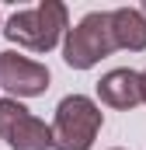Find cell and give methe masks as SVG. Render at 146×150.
Returning <instances> with one entry per match:
<instances>
[{"instance_id":"cell-1","label":"cell","mask_w":146,"mask_h":150,"mask_svg":"<svg viewBox=\"0 0 146 150\" xmlns=\"http://www.w3.org/2000/svg\"><path fill=\"white\" fill-rule=\"evenodd\" d=\"M70 32V11L63 0H42L28 11H14L4 25L7 42L32 49V52H49L56 49Z\"/></svg>"},{"instance_id":"cell-2","label":"cell","mask_w":146,"mask_h":150,"mask_svg":"<svg viewBox=\"0 0 146 150\" xmlns=\"http://www.w3.org/2000/svg\"><path fill=\"white\" fill-rule=\"evenodd\" d=\"M101 105L87 94H66L52 119V150H91L101 133Z\"/></svg>"},{"instance_id":"cell-3","label":"cell","mask_w":146,"mask_h":150,"mask_svg":"<svg viewBox=\"0 0 146 150\" xmlns=\"http://www.w3.org/2000/svg\"><path fill=\"white\" fill-rule=\"evenodd\" d=\"M118 45L111 35V11H91L73 25L63 38V59L73 70H91Z\"/></svg>"},{"instance_id":"cell-4","label":"cell","mask_w":146,"mask_h":150,"mask_svg":"<svg viewBox=\"0 0 146 150\" xmlns=\"http://www.w3.org/2000/svg\"><path fill=\"white\" fill-rule=\"evenodd\" d=\"M0 140L11 150H52V126L35 119L18 98H0Z\"/></svg>"},{"instance_id":"cell-5","label":"cell","mask_w":146,"mask_h":150,"mask_svg":"<svg viewBox=\"0 0 146 150\" xmlns=\"http://www.w3.org/2000/svg\"><path fill=\"white\" fill-rule=\"evenodd\" d=\"M49 67L38 63L32 56H21L18 49H4L0 52V87L11 94V98H38L49 91Z\"/></svg>"},{"instance_id":"cell-6","label":"cell","mask_w":146,"mask_h":150,"mask_svg":"<svg viewBox=\"0 0 146 150\" xmlns=\"http://www.w3.org/2000/svg\"><path fill=\"white\" fill-rule=\"evenodd\" d=\"M98 98L101 105L108 108H118V112H129L143 101V84H139V74L129 70V67H118V70H108V74L98 80Z\"/></svg>"},{"instance_id":"cell-7","label":"cell","mask_w":146,"mask_h":150,"mask_svg":"<svg viewBox=\"0 0 146 150\" xmlns=\"http://www.w3.org/2000/svg\"><path fill=\"white\" fill-rule=\"evenodd\" d=\"M111 35L118 49L143 52L146 49V14L139 7H115L111 11Z\"/></svg>"},{"instance_id":"cell-8","label":"cell","mask_w":146,"mask_h":150,"mask_svg":"<svg viewBox=\"0 0 146 150\" xmlns=\"http://www.w3.org/2000/svg\"><path fill=\"white\" fill-rule=\"evenodd\" d=\"M139 84H143V105H146V70L139 74Z\"/></svg>"},{"instance_id":"cell-9","label":"cell","mask_w":146,"mask_h":150,"mask_svg":"<svg viewBox=\"0 0 146 150\" xmlns=\"http://www.w3.org/2000/svg\"><path fill=\"white\" fill-rule=\"evenodd\" d=\"M139 11H143V14H146V0H143V7H139Z\"/></svg>"},{"instance_id":"cell-10","label":"cell","mask_w":146,"mask_h":150,"mask_svg":"<svg viewBox=\"0 0 146 150\" xmlns=\"http://www.w3.org/2000/svg\"><path fill=\"white\" fill-rule=\"evenodd\" d=\"M111 150H122V147H111Z\"/></svg>"}]
</instances>
